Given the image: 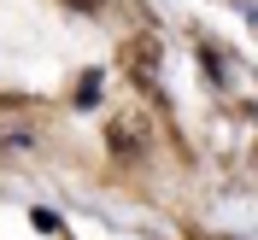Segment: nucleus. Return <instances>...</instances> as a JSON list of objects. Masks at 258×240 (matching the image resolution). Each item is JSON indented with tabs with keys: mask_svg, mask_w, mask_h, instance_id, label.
Here are the masks:
<instances>
[{
	"mask_svg": "<svg viewBox=\"0 0 258 240\" xmlns=\"http://www.w3.org/2000/svg\"><path fill=\"white\" fill-rule=\"evenodd\" d=\"M123 70L135 76V88L153 94V88H159V41H153V35H135L123 47Z\"/></svg>",
	"mask_w": 258,
	"mask_h": 240,
	"instance_id": "obj_1",
	"label": "nucleus"
},
{
	"mask_svg": "<svg viewBox=\"0 0 258 240\" xmlns=\"http://www.w3.org/2000/svg\"><path fill=\"white\" fill-rule=\"evenodd\" d=\"M106 141H112L117 158H135V152H141V135H135V123H129V117H117V123L106 129Z\"/></svg>",
	"mask_w": 258,
	"mask_h": 240,
	"instance_id": "obj_2",
	"label": "nucleus"
},
{
	"mask_svg": "<svg viewBox=\"0 0 258 240\" xmlns=\"http://www.w3.org/2000/svg\"><path fill=\"white\" fill-rule=\"evenodd\" d=\"M100 94H106V76H100V70H88V76H82V88H77V112L100 106Z\"/></svg>",
	"mask_w": 258,
	"mask_h": 240,
	"instance_id": "obj_3",
	"label": "nucleus"
},
{
	"mask_svg": "<svg viewBox=\"0 0 258 240\" xmlns=\"http://www.w3.org/2000/svg\"><path fill=\"white\" fill-rule=\"evenodd\" d=\"M30 223L41 228V234H59V228H64V223H59V211H47V205H35V211H30Z\"/></svg>",
	"mask_w": 258,
	"mask_h": 240,
	"instance_id": "obj_4",
	"label": "nucleus"
},
{
	"mask_svg": "<svg viewBox=\"0 0 258 240\" xmlns=\"http://www.w3.org/2000/svg\"><path fill=\"white\" fill-rule=\"evenodd\" d=\"M64 6H71V12H94L100 0H64Z\"/></svg>",
	"mask_w": 258,
	"mask_h": 240,
	"instance_id": "obj_5",
	"label": "nucleus"
}]
</instances>
